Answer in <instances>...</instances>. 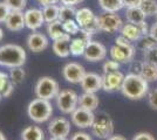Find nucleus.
<instances>
[{
    "mask_svg": "<svg viewBox=\"0 0 157 140\" xmlns=\"http://www.w3.org/2000/svg\"><path fill=\"white\" fill-rule=\"evenodd\" d=\"M148 81H145L138 74H129L124 76V80L121 87L122 95L131 100L143 98L148 93Z\"/></svg>",
    "mask_w": 157,
    "mask_h": 140,
    "instance_id": "obj_1",
    "label": "nucleus"
},
{
    "mask_svg": "<svg viewBox=\"0 0 157 140\" xmlns=\"http://www.w3.org/2000/svg\"><path fill=\"white\" fill-rule=\"evenodd\" d=\"M27 55L25 49L19 45L6 43L0 47V66L6 68L22 67L26 62Z\"/></svg>",
    "mask_w": 157,
    "mask_h": 140,
    "instance_id": "obj_2",
    "label": "nucleus"
},
{
    "mask_svg": "<svg viewBox=\"0 0 157 140\" xmlns=\"http://www.w3.org/2000/svg\"><path fill=\"white\" fill-rule=\"evenodd\" d=\"M27 114L29 119H32L34 123H45L51 119L53 114V107L51 102L42 98H35L32 102H29L27 106Z\"/></svg>",
    "mask_w": 157,
    "mask_h": 140,
    "instance_id": "obj_3",
    "label": "nucleus"
},
{
    "mask_svg": "<svg viewBox=\"0 0 157 140\" xmlns=\"http://www.w3.org/2000/svg\"><path fill=\"white\" fill-rule=\"evenodd\" d=\"M110 56L111 60L118 63L131 62L135 56V47L131 45V41L121 35L116 38L115 45L110 48Z\"/></svg>",
    "mask_w": 157,
    "mask_h": 140,
    "instance_id": "obj_4",
    "label": "nucleus"
},
{
    "mask_svg": "<svg viewBox=\"0 0 157 140\" xmlns=\"http://www.w3.org/2000/svg\"><path fill=\"white\" fill-rule=\"evenodd\" d=\"M34 92L38 98L42 99L51 100L53 98H56L60 92L59 83L49 76L40 77L34 87Z\"/></svg>",
    "mask_w": 157,
    "mask_h": 140,
    "instance_id": "obj_5",
    "label": "nucleus"
},
{
    "mask_svg": "<svg viewBox=\"0 0 157 140\" xmlns=\"http://www.w3.org/2000/svg\"><path fill=\"white\" fill-rule=\"evenodd\" d=\"M75 20L78 23L81 29L90 34H96L98 32H101L100 29V22H98V16L95 15L92 9L83 7L76 9V15Z\"/></svg>",
    "mask_w": 157,
    "mask_h": 140,
    "instance_id": "obj_6",
    "label": "nucleus"
},
{
    "mask_svg": "<svg viewBox=\"0 0 157 140\" xmlns=\"http://www.w3.org/2000/svg\"><path fill=\"white\" fill-rule=\"evenodd\" d=\"M56 106L65 114H72L78 106V96L74 90H61L56 96Z\"/></svg>",
    "mask_w": 157,
    "mask_h": 140,
    "instance_id": "obj_7",
    "label": "nucleus"
},
{
    "mask_svg": "<svg viewBox=\"0 0 157 140\" xmlns=\"http://www.w3.org/2000/svg\"><path fill=\"white\" fill-rule=\"evenodd\" d=\"M98 22L101 32L109 34L116 33L123 26L122 19L116 12H105L103 14L98 15Z\"/></svg>",
    "mask_w": 157,
    "mask_h": 140,
    "instance_id": "obj_8",
    "label": "nucleus"
},
{
    "mask_svg": "<svg viewBox=\"0 0 157 140\" xmlns=\"http://www.w3.org/2000/svg\"><path fill=\"white\" fill-rule=\"evenodd\" d=\"M86 69L83 66L76 62H69L62 68V76L67 82L72 84H80L86 75Z\"/></svg>",
    "mask_w": 157,
    "mask_h": 140,
    "instance_id": "obj_9",
    "label": "nucleus"
},
{
    "mask_svg": "<svg viewBox=\"0 0 157 140\" xmlns=\"http://www.w3.org/2000/svg\"><path fill=\"white\" fill-rule=\"evenodd\" d=\"M72 123L78 128H87L92 127L95 121V114L93 113L92 110H87L85 107L78 106L75 111L71 114Z\"/></svg>",
    "mask_w": 157,
    "mask_h": 140,
    "instance_id": "obj_10",
    "label": "nucleus"
},
{
    "mask_svg": "<svg viewBox=\"0 0 157 140\" xmlns=\"http://www.w3.org/2000/svg\"><path fill=\"white\" fill-rule=\"evenodd\" d=\"M114 132V123L109 117H101L95 119L92 125V133L100 139H108Z\"/></svg>",
    "mask_w": 157,
    "mask_h": 140,
    "instance_id": "obj_11",
    "label": "nucleus"
},
{
    "mask_svg": "<svg viewBox=\"0 0 157 140\" xmlns=\"http://www.w3.org/2000/svg\"><path fill=\"white\" fill-rule=\"evenodd\" d=\"M48 132L51 137L67 138V135L71 132V121L63 117H56L49 121Z\"/></svg>",
    "mask_w": 157,
    "mask_h": 140,
    "instance_id": "obj_12",
    "label": "nucleus"
},
{
    "mask_svg": "<svg viewBox=\"0 0 157 140\" xmlns=\"http://www.w3.org/2000/svg\"><path fill=\"white\" fill-rule=\"evenodd\" d=\"M85 59L89 62H98V61H102L105 59L107 56V48H105L101 42L98 41H90L87 48H86V52L83 54Z\"/></svg>",
    "mask_w": 157,
    "mask_h": 140,
    "instance_id": "obj_13",
    "label": "nucleus"
},
{
    "mask_svg": "<svg viewBox=\"0 0 157 140\" xmlns=\"http://www.w3.org/2000/svg\"><path fill=\"white\" fill-rule=\"evenodd\" d=\"M80 36L75 38L71 41V55L78 57V56H82L86 52L87 45L92 41L93 34L86 32L83 29L80 31Z\"/></svg>",
    "mask_w": 157,
    "mask_h": 140,
    "instance_id": "obj_14",
    "label": "nucleus"
},
{
    "mask_svg": "<svg viewBox=\"0 0 157 140\" xmlns=\"http://www.w3.org/2000/svg\"><path fill=\"white\" fill-rule=\"evenodd\" d=\"M24 16H25L26 28L31 29L33 32L39 29L45 23L42 9H39V8H28L24 12Z\"/></svg>",
    "mask_w": 157,
    "mask_h": 140,
    "instance_id": "obj_15",
    "label": "nucleus"
},
{
    "mask_svg": "<svg viewBox=\"0 0 157 140\" xmlns=\"http://www.w3.org/2000/svg\"><path fill=\"white\" fill-rule=\"evenodd\" d=\"M48 38L45 34L39 32H33L27 36V48L33 53H41L48 47Z\"/></svg>",
    "mask_w": 157,
    "mask_h": 140,
    "instance_id": "obj_16",
    "label": "nucleus"
},
{
    "mask_svg": "<svg viewBox=\"0 0 157 140\" xmlns=\"http://www.w3.org/2000/svg\"><path fill=\"white\" fill-rule=\"evenodd\" d=\"M124 80V75L121 71H114V73L105 74L102 76V89L105 91H115L121 90L122 83Z\"/></svg>",
    "mask_w": 157,
    "mask_h": 140,
    "instance_id": "obj_17",
    "label": "nucleus"
},
{
    "mask_svg": "<svg viewBox=\"0 0 157 140\" xmlns=\"http://www.w3.org/2000/svg\"><path fill=\"white\" fill-rule=\"evenodd\" d=\"M102 76L95 73H87L83 77L82 82L80 83L81 88L85 92H93L95 93L96 91L102 89Z\"/></svg>",
    "mask_w": 157,
    "mask_h": 140,
    "instance_id": "obj_18",
    "label": "nucleus"
},
{
    "mask_svg": "<svg viewBox=\"0 0 157 140\" xmlns=\"http://www.w3.org/2000/svg\"><path fill=\"white\" fill-rule=\"evenodd\" d=\"M71 35L66 33L62 38L53 41L52 49L56 56L61 59H66L71 55Z\"/></svg>",
    "mask_w": 157,
    "mask_h": 140,
    "instance_id": "obj_19",
    "label": "nucleus"
},
{
    "mask_svg": "<svg viewBox=\"0 0 157 140\" xmlns=\"http://www.w3.org/2000/svg\"><path fill=\"white\" fill-rule=\"evenodd\" d=\"M5 26L11 32H20V31H22L26 27L24 12L11 11V13L8 14L6 21H5Z\"/></svg>",
    "mask_w": 157,
    "mask_h": 140,
    "instance_id": "obj_20",
    "label": "nucleus"
},
{
    "mask_svg": "<svg viewBox=\"0 0 157 140\" xmlns=\"http://www.w3.org/2000/svg\"><path fill=\"white\" fill-rule=\"evenodd\" d=\"M98 97L93 92H85L78 97V106L94 111L98 106Z\"/></svg>",
    "mask_w": 157,
    "mask_h": 140,
    "instance_id": "obj_21",
    "label": "nucleus"
},
{
    "mask_svg": "<svg viewBox=\"0 0 157 140\" xmlns=\"http://www.w3.org/2000/svg\"><path fill=\"white\" fill-rule=\"evenodd\" d=\"M121 35L124 36L125 39H128L131 42H136L142 36L141 31H140L137 25L130 23V22H128V23H125V25L122 26V28H121Z\"/></svg>",
    "mask_w": 157,
    "mask_h": 140,
    "instance_id": "obj_22",
    "label": "nucleus"
},
{
    "mask_svg": "<svg viewBox=\"0 0 157 140\" xmlns=\"http://www.w3.org/2000/svg\"><path fill=\"white\" fill-rule=\"evenodd\" d=\"M21 140H45V132L39 126H27L21 131Z\"/></svg>",
    "mask_w": 157,
    "mask_h": 140,
    "instance_id": "obj_23",
    "label": "nucleus"
},
{
    "mask_svg": "<svg viewBox=\"0 0 157 140\" xmlns=\"http://www.w3.org/2000/svg\"><path fill=\"white\" fill-rule=\"evenodd\" d=\"M47 34H48L49 39H52L53 41L62 38L66 34L65 29H63V22L60 20H55L47 23Z\"/></svg>",
    "mask_w": 157,
    "mask_h": 140,
    "instance_id": "obj_24",
    "label": "nucleus"
},
{
    "mask_svg": "<svg viewBox=\"0 0 157 140\" xmlns=\"http://www.w3.org/2000/svg\"><path fill=\"white\" fill-rule=\"evenodd\" d=\"M125 16H127V20L130 23H135L137 25L140 22H143L145 21V13L143 12V9L140 6L136 7H128L127 11H125Z\"/></svg>",
    "mask_w": 157,
    "mask_h": 140,
    "instance_id": "obj_25",
    "label": "nucleus"
},
{
    "mask_svg": "<svg viewBox=\"0 0 157 140\" xmlns=\"http://www.w3.org/2000/svg\"><path fill=\"white\" fill-rule=\"evenodd\" d=\"M140 75L145 81H148V82L157 81V66L144 61L143 64H142V69H141Z\"/></svg>",
    "mask_w": 157,
    "mask_h": 140,
    "instance_id": "obj_26",
    "label": "nucleus"
},
{
    "mask_svg": "<svg viewBox=\"0 0 157 140\" xmlns=\"http://www.w3.org/2000/svg\"><path fill=\"white\" fill-rule=\"evenodd\" d=\"M100 7L105 12H116L124 7L123 0H98Z\"/></svg>",
    "mask_w": 157,
    "mask_h": 140,
    "instance_id": "obj_27",
    "label": "nucleus"
},
{
    "mask_svg": "<svg viewBox=\"0 0 157 140\" xmlns=\"http://www.w3.org/2000/svg\"><path fill=\"white\" fill-rule=\"evenodd\" d=\"M59 12L60 6H58V4L42 7V14H44L45 22L49 23V22H53L55 20H59Z\"/></svg>",
    "mask_w": 157,
    "mask_h": 140,
    "instance_id": "obj_28",
    "label": "nucleus"
},
{
    "mask_svg": "<svg viewBox=\"0 0 157 140\" xmlns=\"http://www.w3.org/2000/svg\"><path fill=\"white\" fill-rule=\"evenodd\" d=\"M76 15V9L74 6H68V5H61L60 6L59 12V20L65 22L68 20H73L75 19Z\"/></svg>",
    "mask_w": 157,
    "mask_h": 140,
    "instance_id": "obj_29",
    "label": "nucleus"
},
{
    "mask_svg": "<svg viewBox=\"0 0 157 140\" xmlns=\"http://www.w3.org/2000/svg\"><path fill=\"white\" fill-rule=\"evenodd\" d=\"M157 46V40L150 35V33L147 34V35H142L141 39L138 40V48L142 49V50H148L150 48H154V47Z\"/></svg>",
    "mask_w": 157,
    "mask_h": 140,
    "instance_id": "obj_30",
    "label": "nucleus"
},
{
    "mask_svg": "<svg viewBox=\"0 0 157 140\" xmlns=\"http://www.w3.org/2000/svg\"><path fill=\"white\" fill-rule=\"evenodd\" d=\"M140 7L143 9L147 16L157 15V0H142Z\"/></svg>",
    "mask_w": 157,
    "mask_h": 140,
    "instance_id": "obj_31",
    "label": "nucleus"
},
{
    "mask_svg": "<svg viewBox=\"0 0 157 140\" xmlns=\"http://www.w3.org/2000/svg\"><path fill=\"white\" fill-rule=\"evenodd\" d=\"M25 77H26V73L22 69V67L12 68L11 71H10V80H11V82L13 83L14 85L22 83L24 80H25Z\"/></svg>",
    "mask_w": 157,
    "mask_h": 140,
    "instance_id": "obj_32",
    "label": "nucleus"
},
{
    "mask_svg": "<svg viewBox=\"0 0 157 140\" xmlns=\"http://www.w3.org/2000/svg\"><path fill=\"white\" fill-rule=\"evenodd\" d=\"M63 29H65L66 33L69 34V35H76L81 31V28H80V26H78V23L76 22L75 19L65 21L63 22Z\"/></svg>",
    "mask_w": 157,
    "mask_h": 140,
    "instance_id": "obj_33",
    "label": "nucleus"
},
{
    "mask_svg": "<svg viewBox=\"0 0 157 140\" xmlns=\"http://www.w3.org/2000/svg\"><path fill=\"white\" fill-rule=\"evenodd\" d=\"M11 11L22 12L27 5V0H4Z\"/></svg>",
    "mask_w": 157,
    "mask_h": 140,
    "instance_id": "obj_34",
    "label": "nucleus"
},
{
    "mask_svg": "<svg viewBox=\"0 0 157 140\" xmlns=\"http://www.w3.org/2000/svg\"><path fill=\"white\" fill-rule=\"evenodd\" d=\"M144 61L157 66V46L148 50H144Z\"/></svg>",
    "mask_w": 157,
    "mask_h": 140,
    "instance_id": "obj_35",
    "label": "nucleus"
},
{
    "mask_svg": "<svg viewBox=\"0 0 157 140\" xmlns=\"http://www.w3.org/2000/svg\"><path fill=\"white\" fill-rule=\"evenodd\" d=\"M118 69H120V63L114 60L107 61L105 64H103V73L105 74L118 71Z\"/></svg>",
    "mask_w": 157,
    "mask_h": 140,
    "instance_id": "obj_36",
    "label": "nucleus"
},
{
    "mask_svg": "<svg viewBox=\"0 0 157 140\" xmlns=\"http://www.w3.org/2000/svg\"><path fill=\"white\" fill-rule=\"evenodd\" d=\"M10 13H11V9L6 5V2L5 1H0V23L6 21Z\"/></svg>",
    "mask_w": 157,
    "mask_h": 140,
    "instance_id": "obj_37",
    "label": "nucleus"
},
{
    "mask_svg": "<svg viewBox=\"0 0 157 140\" xmlns=\"http://www.w3.org/2000/svg\"><path fill=\"white\" fill-rule=\"evenodd\" d=\"M148 100H149V105L151 109L157 110V88L152 89L149 95H148Z\"/></svg>",
    "mask_w": 157,
    "mask_h": 140,
    "instance_id": "obj_38",
    "label": "nucleus"
},
{
    "mask_svg": "<svg viewBox=\"0 0 157 140\" xmlns=\"http://www.w3.org/2000/svg\"><path fill=\"white\" fill-rule=\"evenodd\" d=\"M13 91H14V84L10 81V82L6 84V87L4 88V90H2L0 93H1V96H2L4 98H8V97L12 96Z\"/></svg>",
    "mask_w": 157,
    "mask_h": 140,
    "instance_id": "obj_39",
    "label": "nucleus"
},
{
    "mask_svg": "<svg viewBox=\"0 0 157 140\" xmlns=\"http://www.w3.org/2000/svg\"><path fill=\"white\" fill-rule=\"evenodd\" d=\"M71 140H93L92 137L86 132H75L72 135Z\"/></svg>",
    "mask_w": 157,
    "mask_h": 140,
    "instance_id": "obj_40",
    "label": "nucleus"
},
{
    "mask_svg": "<svg viewBox=\"0 0 157 140\" xmlns=\"http://www.w3.org/2000/svg\"><path fill=\"white\" fill-rule=\"evenodd\" d=\"M132 140H156L155 139V137L152 135V134L148 133V132H141V133H137Z\"/></svg>",
    "mask_w": 157,
    "mask_h": 140,
    "instance_id": "obj_41",
    "label": "nucleus"
},
{
    "mask_svg": "<svg viewBox=\"0 0 157 140\" xmlns=\"http://www.w3.org/2000/svg\"><path fill=\"white\" fill-rule=\"evenodd\" d=\"M10 75H7V74L2 73V71H0V92L4 90V88L6 87V84L10 82Z\"/></svg>",
    "mask_w": 157,
    "mask_h": 140,
    "instance_id": "obj_42",
    "label": "nucleus"
},
{
    "mask_svg": "<svg viewBox=\"0 0 157 140\" xmlns=\"http://www.w3.org/2000/svg\"><path fill=\"white\" fill-rule=\"evenodd\" d=\"M137 26H138V28H140V31H141V34H142V35H147V34H149V32H150V28L148 27V23H147L145 21L137 23Z\"/></svg>",
    "mask_w": 157,
    "mask_h": 140,
    "instance_id": "obj_43",
    "label": "nucleus"
},
{
    "mask_svg": "<svg viewBox=\"0 0 157 140\" xmlns=\"http://www.w3.org/2000/svg\"><path fill=\"white\" fill-rule=\"evenodd\" d=\"M142 2V0H123V4H124V7H136L140 6Z\"/></svg>",
    "mask_w": 157,
    "mask_h": 140,
    "instance_id": "obj_44",
    "label": "nucleus"
},
{
    "mask_svg": "<svg viewBox=\"0 0 157 140\" xmlns=\"http://www.w3.org/2000/svg\"><path fill=\"white\" fill-rule=\"evenodd\" d=\"M36 2L42 7H45L48 5H56L58 2H60V0H36Z\"/></svg>",
    "mask_w": 157,
    "mask_h": 140,
    "instance_id": "obj_45",
    "label": "nucleus"
},
{
    "mask_svg": "<svg viewBox=\"0 0 157 140\" xmlns=\"http://www.w3.org/2000/svg\"><path fill=\"white\" fill-rule=\"evenodd\" d=\"M83 0H60L61 5H68V6H75V5H78Z\"/></svg>",
    "mask_w": 157,
    "mask_h": 140,
    "instance_id": "obj_46",
    "label": "nucleus"
},
{
    "mask_svg": "<svg viewBox=\"0 0 157 140\" xmlns=\"http://www.w3.org/2000/svg\"><path fill=\"white\" fill-rule=\"evenodd\" d=\"M149 33H150V35H152V36L157 40V21L150 27V32H149Z\"/></svg>",
    "mask_w": 157,
    "mask_h": 140,
    "instance_id": "obj_47",
    "label": "nucleus"
},
{
    "mask_svg": "<svg viewBox=\"0 0 157 140\" xmlns=\"http://www.w3.org/2000/svg\"><path fill=\"white\" fill-rule=\"evenodd\" d=\"M107 140H127V139H125L123 135H121V134H115V135L109 137Z\"/></svg>",
    "mask_w": 157,
    "mask_h": 140,
    "instance_id": "obj_48",
    "label": "nucleus"
},
{
    "mask_svg": "<svg viewBox=\"0 0 157 140\" xmlns=\"http://www.w3.org/2000/svg\"><path fill=\"white\" fill-rule=\"evenodd\" d=\"M2 39H4V31H2V28L0 27V42L2 41Z\"/></svg>",
    "mask_w": 157,
    "mask_h": 140,
    "instance_id": "obj_49",
    "label": "nucleus"
},
{
    "mask_svg": "<svg viewBox=\"0 0 157 140\" xmlns=\"http://www.w3.org/2000/svg\"><path fill=\"white\" fill-rule=\"evenodd\" d=\"M0 140H7V138L5 137V134L0 131Z\"/></svg>",
    "mask_w": 157,
    "mask_h": 140,
    "instance_id": "obj_50",
    "label": "nucleus"
},
{
    "mask_svg": "<svg viewBox=\"0 0 157 140\" xmlns=\"http://www.w3.org/2000/svg\"><path fill=\"white\" fill-rule=\"evenodd\" d=\"M49 140H67L66 138H56V137H51Z\"/></svg>",
    "mask_w": 157,
    "mask_h": 140,
    "instance_id": "obj_51",
    "label": "nucleus"
},
{
    "mask_svg": "<svg viewBox=\"0 0 157 140\" xmlns=\"http://www.w3.org/2000/svg\"><path fill=\"white\" fill-rule=\"evenodd\" d=\"M2 98H4V97H2V96H1V93H0V102H1V99H2Z\"/></svg>",
    "mask_w": 157,
    "mask_h": 140,
    "instance_id": "obj_52",
    "label": "nucleus"
}]
</instances>
